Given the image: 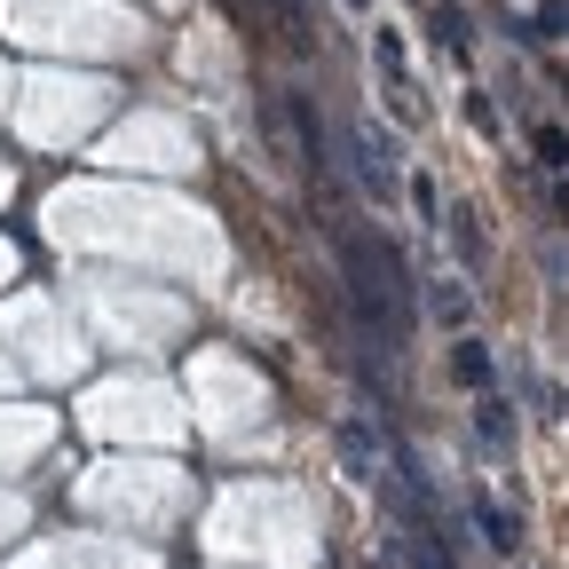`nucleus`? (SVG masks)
<instances>
[{
  "instance_id": "8",
  "label": "nucleus",
  "mask_w": 569,
  "mask_h": 569,
  "mask_svg": "<svg viewBox=\"0 0 569 569\" xmlns=\"http://www.w3.org/2000/svg\"><path fill=\"white\" fill-rule=\"evenodd\" d=\"M269 9H277V17H284V24H301V9H293V0H269Z\"/></svg>"
},
{
  "instance_id": "2",
  "label": "nucleus",
  "mask_w": 569,
  "mask_h": 569,
  "mask_svg": "<svg viewBox=\"0 0 569 569\" xmlns=\"http://www.w3.org/2000/svg\"><path fill=\"white\" fill-rule=\"evenodd\" d=\"M475 522H482V546H490V553H515V546H522V522L498 507V498H475Z\"/></svg>"
},
{
  "instance_id": "9",
  "label": "nucleus",
  "mask_w": 569,
  "mask_h": 569,
  "mask_svg": "<svg viewBox=\"0 0 569 569\" xmlns=\"http://www.w3.org/2000/svg\"><path fill=\"white\" fill-rule=\"evenodd\" d=\"M348 9H356V17H365V9H372V0H348Z\"/></svg>"
},
{
  "instance_id": "5",
  "label": "nucleus",
  "mask_w": 569,
  "mask_h": 569,
  "mask_svg": "<svg viewBox=\"0 0 569 569\" xmlns=\"http://www.w3.org/2000/svg\"><path fill=\"white\" fill-rule=\"evenodd\" d=\"M451 372H459L467 388H490V348H482V340H459V356H451Z\"/></svg>"
},
{
  "instance_id": "3",
  "label": "nucleus",
  "mask_w": 569,
  "mask_h": 569,
  "mask_svg": "<svg viewBox=\"0 0 569 569\" xmlns=\"http://www.w3.org/2000/svg\"><path fill=\"white\" fill-rule=\"evenodd\" d=\"M284 111H293V127H301V159H309V174H325V119H317V103H309V96H284Z\"/></svg>"
},
{
  "instance_id": "6",
  "label": "nucleus",
  "mask_w": 569,
  "mask_h": 569,
  "mask_svg": "<svg viewBox=\"0 0 569 569\" xmlns=\"http://www.w3.org/2000/svg\"><path fill=\"white\" fill-rule=\"evenodd\" d=\"M403 553H411V569H451V553L436 546V530H411V538H403Z\"/></svg>"
},
{
  "instance_id": "7",
  "label": "nucleus",
  "mask_w": 569,
  "mask_h": 569,
  "mask_svg": "<svg viewBox=\"0 0 569 569\" xmlns=\"http://www.w3.org/2000/svg\"><path fill=\"white\" fill-rule=\"evenodd\" d=\"M451 238H459V253H467V269H482V253H490V246H482V230L467 222V213H459V222H451Z\"/></svg>"
},
{
  "instance_id": "1",
  "label": "nucleus",
  "mask_w": 569,
  "mask_h": 569,
  "mask_svg": "<svg viewBox=\"0 0 569 569\" xmlns=\"http://www.w3.org/2000/svg\"><path fill=\"white\" fill-rule=\"evenodd\" d=\"M348 159H356V174H365V190H372V198H396V190H403V167H396V134H388V127L356 119V127H348Z\"/></svg>"
},
{
  "instance_id": "4",
  "label": "nucleus",
  "mask_w": 569,
  "mask_h": 569,
  "mask_svg": "<svg viewBox=\"0 0 569 569\" xmlns=\"http://www.w3.org/2000/svg\"><path fill=\"white\" fill-rule=\"evenodd\" d=\"M475 436H482V443H515V403H507V396H482V403H475Z\"/></svg>"
}]
</instances>
